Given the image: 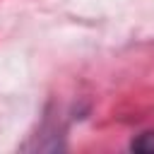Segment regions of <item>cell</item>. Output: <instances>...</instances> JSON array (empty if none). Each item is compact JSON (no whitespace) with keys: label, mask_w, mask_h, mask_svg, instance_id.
Here are the masks:
<instances>
[{"label":"cell","mask_w":154,"mask_h":154,"mask_svg":"<svg viewBox=\"0 0 154 154\" xmlns=\"http://www.w3.org/2000/svg\"><path fill=\"white\" fill-rule=\"evenodd\" d=\"M130 149L132 152H154V130H147V132H140L137 137H132Z\"/></svg>","instance_id":"obj_1"}]
</instances>
